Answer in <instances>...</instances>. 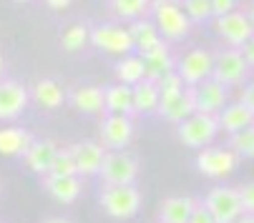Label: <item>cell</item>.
<instances>
[{"label": "cell", "instance_id": "f35d334b", "mask_svg": "<svg viewBox=\"0 0 254 223\" xmlns=\"http://www.w3.org/2000/svg\"><path fill=\"white\" fill-rule=\"evenodd\" d=\"M73 0H46V5L51 8V10H65Z\"/></svg>", "mask_w": 254, "mask_h": 223}, {"label": "cell", "instance_id": "5b68a950", "mask_svg": "<svg viewBox=\"0 0 254 223\" xmlns=\"http://www.w3.org/2000/svg\"><path fill=\"white\" fill-rule=\"evenodd\" d=\"M252 65L247 63L242 48H224L219 53H214V73L211 78H216L219 83H224L227 88H237L249 78Z\"/></svg>", "mask_w": 254, "mask_h": 223}, {"label": "cell", "instance_id": "7c38bea8", "mask_svg": "<svg viewBox=\"0 0 254 223\" xmlns=\"http://www.w3.org/2000/svg\"><path fill=\"white\" fill-rule=\"evenodd\" d=\"M191 95H194V105L199 113H211V116H219L222 108L229 103V88L216 78H206L191 86Z\"/></svg>", "mask_w": 254, "mask_h": 223}, {"label": "cell", "instance_id": "9a60e30c", "mask_svg": "<svg viewBox=\"0 0 254 223\" xmlns=\"http://www.w3.org/2000/svg\"><path fill=\"white\" fill-rule=\"evenodd\" d=\"M156 113H159L164 121L174 123V126H179L181 121H187L191 113H196L191 88L181 90V93H174V95H164L161 103H159V110H156Z\"/></svg>", "mask_w": 254, "mask_h": 223}, {"label": "cell", "instance_id": "4fadbf2b", "mask_svg": "<svg viewBox=\"0 0 254 223\" xmlns=\"http://www.w3.org/2000/svg\"><path fill=\"white\" fill-rule=\"evenodd\" d=\"M30 103V90L18 81H0V121H15Z\"/></svg>", "mask_w": 254, "mask_h": 223}, {"label": "cell", "instance_id": "74e56055", "mask_svg": "<svg viewBox=\"0 0 254 223\" xmlns=\"http://www.w3.org/2000/svg\"><path fill=\"white\" fill-rule=\"evenodd\" d=\"M242 53H244V58H247V63L254 68V35H252V38L242 45Z\"/></svg>", "mask_w": 254, "mask_h": 223}, {"label": "cell", "instance_id": "9c48e42d", "mask_svg": "<svg viewBox=\"0 0 254 223\" xmlns=\"http://www.w3.org/2000/svg\"><path fill=\"white\" fill-rule=\"evenodd\" d=\"M91 43L103 50V53H111V55H128L131 50H136L133 38H131V30L116 23H103L96 25L91 30Z\"/></svg>", "mask_w": 254, "mask_h": 223}, {"label": "cell", "instance_id": "7bdbcfd3", "mask_svg": "<svg viewBox=\"0 0 254 223\" xmlns=\"http://www.w3.org/2000/svg\"><path fill=\"white\" fill-rule=\"evenodd\" d=\"M0 73H3V53H0Z\"/></svg>", "mask_w": 254, "mask_h": 223}, {"label": "cell", "instance_id": "cb8c5ba5", "mask_svg": "<svg viewBox=\"0 0 254 223\" xmlns=\"http://www.w3.org/2000/svg\"><path fill=\"white\" fill-rule=\"evenodd\" d=\"M128 30H131V38H133V45H136L138 53H149V50H154L156 45L164 43V35L159 33L154 20L138 18L128 25Z\"/></svg>", "mask_w": 254, "mask_h": 223}, {"label": "cell", "instance_id": "44dd1931", "mask_svg": "<svg viewBox=\"0 0 254 223\" xmlns=\"http://www.w3.org/2000/svg\"><path fill=\"white\" fill-rule=\"evenodd\" d=\"M138 55L143 58L146 78H151V81H159V78H164V76H166V73L176 70V60H174V55H171V50H169V45H166V43L156 45V48H154V50H149V53H138Z\"/></svg>", "mask_w": 254, "mask_h": 223}, {"label": "cell", "instance_id": "3957f363", "mask_svg": "<svg viewBox=\"0 0 254 223\" xmlns=\"http://www.w3.org/2000/svg\"><path fill=\"white\" fill-rule=\"evenodd\" d=\"M98 201H101V208L108 216L119 218V221L133 218L141 211V191L133 183H128V185H103Z\"/></svg>", "mask_w": 254, "mask_h": 223}, {"label": "cell", "instance_id": "277c9868", "mask_svg": "<svg viewBox=\"0 0 254 223\" xmlns=\"http://www.w3.org/2000/svg\"><path fill=\"white\" fill-rule=\"evenodd\" d=\"M204 206L209 208L216 223H237L244 216L242 196H239V188H234V185H214L204 198Z\"/></svg>", "mask_w": 254, "mask_h": 223}, {"label": "cell", "instance_id": "e575fe53", "mask_svg": "<svg viewBox=\"0 0 254 223\" xmlns=\"http://www.w3.org/2000/svg\"><path fill=\"white\" fill-rule=\"evenodd\" d=\"M189 223H216V221L211 218L209 208H206V206H204V201H201V203H196V208H194V213H191Z\"/></svg>", "mask_w": 254, "mask_h": 223}, {"label": "cell", "instance_id": "4dcf8cb0", "mask_svg": "<svg viewBox=\"0 0 254 223\" xmlns=\"http://www.w3.org/2000/svg\"><path fill=\"white\" fill-rule=\"evenodd\" d=\"M51 176H78V166H76V158H73V151L68 148H61L53 166H51Z\"/></svg>", "mask_w": 254, "mask_h": 223}, {"label": "cell", "instance_id": "1f68e13d", "mask_svg": "<svg viewBox=\"0 0 254 223\" xmlns=\"http://www.w3.org/2000/svg\"><path fill=\"white\" fill-rule=\"evenodd\" d=\"M187 15L191 23H204L214 18V8H211V0H181Z\"/></svg>", "mask_w": 254, "mask_h": 223}, {"label": "cell", "instance_id": "e0dca14e", "mask_svg": "<svg viewBox=\"0 0 254 223\" xmlns=\"http://www.w3.org/2000/svg\"><path fill=\"white\" fill-rule=\"evenodd\" d=\"M68 100L78 113L96 116V113H103L106 110V88H101V86H76L70 90Z\"/></svg>", "mask_w": 254, "mask_h": 223}, {"label": "cell", "instance_id": "f6af8a7d", "mask_svg": "<svg viewBox=\"0 0 254 223\" xmlns=\"http://www.w3.org/2000/svg\"><path fill=\"white\" fill-rule=\"evenodd\" d=\"M159 223H161V221H159Z\"/></svg>", "mask_w": 254, "mask_h": 223}, {"label": "cell", "instance_id": "7a4b0ae2", "mask_svg": "<svg viewBox=\"0 0 254 223\" xmlns=\"http://www.w3.org/2000/svg\"><path fill=\"white\" fill-rule=\"evenodd\" d=\"M151 20L156 23L164 41H181L191 28V20H189L184 5H181V0H154Z\"/></svg>", "mask_w": 254, "mask_h": 223}, {"label": "cell", "instance_id": "ab89813d", "mask_svg": "<svg viewBox=\"0 0 254 223\" xmlns=\"http://www.w3.org/2000/svg\"><path fill=\"white\" fill-rule=\"evenodd\" d=\"M43 223H73L70 218H63V216H51V218H46Z\"/></svg>", "mask_w": 254, "mask_h": 223}, {"label": "cell", "instance_id": "b9f144b4", "mask_svg": "<svg viewBox=\"0 0 254 223\" xmlns=\"http://www.w3.org/2000/svg\"><path fill=\"white\" fill-rule=\"evenodd\" d=\"M247 15H249V20H252V28H254V5L249 8V13H247Z\"/></svg>", "mask_w": 254, "mask_h": 223}, {"label": "cell", "instance_id": "ba28073f", "mask_svg": "<svg viewBox=\"0 0 254 223\" xmlns=\"http://www.w3.org/2000/svg\"><path fill=\"white\" fill-rule=\"evenodd\" d=\"M98 140L106 151H126L133 140V121L124 113H106L98 128Z\"/></svg>", "mask_w": 254, "mask_h": 223}, {"label": "cell", "instance_id": "ac0fdd59", "mask_svg": "<svg viewBox=\"0 0 254 223\" xmlns=\"http://www.w3.org/2000/svg\"><path fill=\"white\" fill-rule=\"evenodd\" d=\"M43 185L53 201L58 203H73L78 201L83 185H81V176H43Z\"/></svg>", "mask_w": 254, "mask_h": 223}, {"label": "cell", "instance_id": "f1b7e54d", "mask_svg": "<svg viewBox=\"0 0 254 223\" xmlns=\"http://www.w3.org/2000/svg\"><path fill=\"white\" fill-rule=\"evenodd\" d=\"M229 148L239 156V158H254V126L232 133L229 135Z\"/></svg>", "mask_w": 254, "mask_h": 223}, {"label": "cell", "instance_id": "836d02e7", "mask_svg": "<svg viewBox=\"0 0 254 223\" xmlns=\"http://www.w3.org/2000/svg\"><path fill=\"white\" fill-rule=\"evenodd\" d=\"M239 196H242V206L244 213H254V180L239 185Z\"/></svg>", "mask_w": 254, "mask_h": 223}, {"label": "cell", "instance_id": "30bf717a", "mask_svg": "<svg viewBox=\"0 0 254 223\" xmlns=\"http://www.w3.org/2000/svg\"><path fill=\"white\" fill-rule=\"evenodd\" d=\"M214 33L219 35L229 48H242L254 35V28H252V20H249L247 13L232 10L227 15H216L214 18Z\"/></svg>", "mask_w": 254, "mask_h": 223}, {"label": "cell", "instance_id": "f546056e", "mask_svg": "<svg viewBox=\"0 0 254 223\" xmlns=\"http://www.w3.org/2000/svg\"><path fill=\"white\" fill-rule=\"evenodd\" d=\"M86 43H91V30H88L86 25H70V28L63 33V38H61V45H63V50H68V53L81 50Z\"/></svg>", "mask_w": 254, "mask_h": 223}, {"label": "cell", "instance_id": "d6a6232c", "mask_svg": "<svg viewBox=\"0 0 254 223\" xmlns=\"http://www.w3.org/2000/svg\"><path fill=\"white\" fill-rule=\"evenodd\" d=\"M156 83H159L161 98H164V95H174V93H181V90H187V88H189V86L184 83V78H181L176 70L166 73V76H164V78H159Z\"/></svg>", "mask_w": 254, "mask_h": 223}, {"label": "cell", "instance_id": "8fae6325", "mask_svg": "<svg viewBox=\"0 0 254 223\" xmlns=\"http://www.w3.org/2000/svg\"><path fill=\"white\" fill-rule=\"evenodd\" d=\"M176 73L181 78H184V83L191 88L206 78H211L214 73V53L204 50V48H194L189 53H184V58L176 60Z\"/></svg>", "mask_w": 254, "mask_h": 223}, {"label": "cell", "instance_id": "6da1fadb", "mask_svg": "<svg viewBox=\"0 0 254 223\" xmlns=\"http://www.w3.org/2000/svg\"><path fill=\"white\" fill-rule=\"evenodd\" d=\"M222 126H219V116L211 113H191L187 121H181L176 126V138L181 145L194 148V151H201V148L211 145L214 138L219 135Z\"/></svg>", "mask_w": 254, "mask_h": 223}, {"label": "cell", "instance_id": "d590c367", "mask_svg": "<svg viewBox=\"0 0 254 223\" xmlns=\"http://www.w3.org/2000/svg\"><path fill=\"white\" fill-rule=\"evenodd\" d=\"M239 0H211V8H214V18L216 15H227L232 10H237Z\"/></svg>", "mask_w": 254, "mask_h": 223}, {"label": "cell", "instance_id": "5bb4252c", "mask_svg": "<svg viewBox=\"0 0 254 223\" xmlns=\"http://www.w3.org/2000/svg\"><path fill=\"white\" fill-rule=\"evenodd\" d=\"M70 151H73V158L78 166V176H98L101 173V166L106 158V148L101 140H78L70 145Z\"/></svg>", "mask_w": 254, "mask_h": 223}, {"label": "cell", "instance_id": "ee69618b", "mask_svg": "<svg viewBox=\"0 0 254 223\" xmlns=\"http://www.w3.org/2000/svg\"><path fill=\"white\" fill-rule=\"evenodd\" d=\"M15 3H30V0H15Z\"/></svg>", "mask_w": 254, "mask_h": 223}, {"label": "cell", "instance_id": "603a6c76", "mask_svg": "<svg viewBox=\"0 0 254 223\" xmlns=\"http://www.w3.org/2000/svg\"><path fill=\"white\" fill-rule=\"evenodd\" d=\"M161 103V90L159 83L151 78H143L141 83L133 86V113L146 116V113H156Z\"/></svg>", "mask_w": 254, "mask_h": 223}, {"label": "cell", "instance_id": "83f0119b", "mask_svg": "<svg viewBox=\"0 0 254 223\" xmlns=\"http://www.w3.org/2000/svg\"><path fill=\"white\" fill-rule=\"evenodd\" d=\"M154 0H111V13L121 20H138L151 13Z\"/></svg>", "mask_w": 254, "mask_h": 223}, {"label": "cell", "instance_id": "52a82bcc", "mask_svg": "<svg viewBox=\"0 0 254 223\" xmlns=\"http://www.w3.org/2000/svg\"><path fill=\"white\" fill-rule=\"evenodd\" d=\"M239 156L232 151L229 145H206L196 156V171L206 178H227L237 171L239 166Z\"/></svg>", "mask_w": 254, "mask_h": 223}, {"label": "cell", "instance_id": "2e32d148", "mask_svg": "<svg viewBox=\"0 0 254 223\" xmlns=\"http://www.w3.org/2000/svg\"><path fill=\"white\" fill-rule=\"evenodd\" d=\"M61 148L53 143V140H33L30 148L23 156V163L28 166V171L38 173V176H48L51 173V166L56 161Z\"/></svg>", "mask_w": 254, "mask_h": 223}, {"label": "cell", "instance_id": "7402d4cb", "mask_svg": "<svg viewBox=\"0 0 254 223\" xmlns=\"http://www.w3.org/2000/svg\"><path fill=\"white\" fill-rule=\"evenodd\" d=\"M219 126L224 133H239L249 126H254V113L242 103V100H234V103H227L219 113Z\"/></svg>", "mask_w": 254, "mask_h": 223}, {"label": "cell", "instance_id": "8992f818", "mask_svg": "<svg viewBox=\"0 0 254 223\" xmlns=\"http://www.w3.org/2000/svg\"><path fill=\"white\" fill-rule=\"evenodd\" d=\"M138 171H141V166H138L136 156H131L126 151H106L98 178L103 185H128V183H136Z\"/></svg>", "mask_w": 254, "mask_h": 223}, {"label": "cell", "instance_id": "ffe728a7", "mask_svg": "<svg viewBox=\"0 0 254 223\" xmlns=\"http://www.w3.org/2000/svg\"><path fill=\"white\" fill-rule=\"evenodd\" d=\"M33 143V135L20 126H3L0 128V156L23 158Z\"/></svg>", "mask_w": 254, "mask_h": 223}, {"label": "cell", "instance_id": "d4e9b609", "mask_svg": "<svg viewBox=\"0 0 254 223\" xmlns=\"http://www.w3.org/2000/svg\"><path fill=\"white\" fill-rule=\"evenodd\" d=\"M30 95H33V100L38 103L41 108H48V110L61 108V105H63V100H65V93H63L61 83H58V81H53V78H41L38 83L33 86Z\"/></svg>", "mask_w": 254, "mask_h": 223}, {"label": "cell", "instance_id": "484cf974", "mask_svg": "<svg viewBox=\"0 0 254 223\" xmlns=\"http://www.w3.org/2000/svg\"><path fill=\"white\" fill-rule=\"evenodd\" d=\"M106 113H133V86L116 83L106 88Z\"/></svg>", "mask_w": 254, "mask_h": 223}, {"label": "cell", "instance_id": "d6986e66", "mask_svg": "<svg viewBox=\"0 0 254 223\" xmlns=\"http://www.w3.org/2000/svg\"><path fill=\"white\" fill-rule=\"evenodd\" d=\"M196 203L199 201L191 198V196H169L159 203L156 216H159L161 223H189Z\"/></svg>", "mask_w": 254, "mask_h": 223}, {"label": "cell", "instance_id": "8d00e7d4", "mask_svg": "<svg viewBox=\"0 0 254 223\" xmlns=\"http://www.w3.org/2000/svg\"><path fill=\"white\" fill-rule=\"evenodd\" d=\"M239 100L252 110V113H254V81L252 83H247L244 88H242V93H239Z\"/></svg>", "mask_w": 254, "mask_h": 223}, {"label": "cell", "instance_id": "4316f807", "mask_svg": "<svg viewBox=\"0 0 254 223\" xmlns=\"http://www.w3.org/2000/svg\"><path fill=\"white\" fill-rule=\"evenodd\" d=\"M146 78V68H143V58L141 55H121V60L116 63V81L126 83V86H136Z\"/></svg>", "mask_w": 254, "mask_h": 223}, {"label": "cell", "instance_id": "60d3db41", "mask_svg": "<svg viewBox=\"0 0 254 223\" xmlns=\"http://www.w3.org/2000/svg\"><path fill=\"white\" fill-rule=\"evenodd\" d=\"M237 223H254V213H244Z\"/></svg>", "mask_w": 254, "mask_h": 223}]
</instances>
